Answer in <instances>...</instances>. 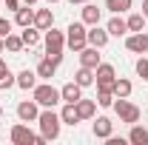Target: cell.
Segmentation results:
<instances>
[{"label":"cell","mask_w":148,"mask_h":145,"mask_svg":"<svg viewBox=\"0 0 148 145\" xmlns=\"http://www.w3.org/2000/svg\"><path fill=\"white\" fill-rule=\"evenodd\" d=\"M63 46H66V37L63 31H54V29H49V34H46V54L51 63L60 66V60H63Z\"/></svg>","instance_id":"cell-1"},{"label":"cell","mask_w":148,"mask_h":145,"mask_svg":"<svg viewBox=\"0 0 148 145\" xmlns=\"http://www.w3.org/2000/svg\"><path fill=\"white\" fill-rule=\"evenodd\" d=\"M37 122H40V131H43V137L46 140H57L60 137V114H54V111H43L40 117H37Z\"/></svg>","instance_id":"cell-2"},{"label":"cell","mask_w":148,"mask_h":145,"mask_svg":"<svg viewBox=\"0 0 148 145\" xmlns=\"http://www.w3.org/2000/svg\"><path fill=\"white\" fill-rule=\"evenodd\" d=\"M66 31H69V34H66V43H69V49L80 54V51L86 49V43H88V31H86V26H83V23H71Z\"/></svg>","instance_id":"cell-3"},{"label":"cell","mask_w":148,"mask_h":145,"mask_svg":"<svg viewBox=\"0 0 148 145\" xmlns=\"http://www.w3.org/2000/svg\"><path fill=\"white\" fill-rule=\"evenodd\" d=\"M12 142H14V145H43L46 137L29 131L26 125H14V128H12Z\"/></svg>","instance_id":"cell-4"},{"label":"cell","mask_w":148,"mask_h":145,"mask_svg":"<svg viewBox=\"0 0 148 145\" xmlns=\"http://www.w3.org/2000/svg\"><path fill=\"white\" fill-rule=\"evenodd\" d=\"M60 100H63V97H60V91H57L54 85H34V103H37V105L54 108Z\"/></svg>","instance_id":"cell-5"},{"label":"cell","mask_w":148,"mask_h":145,"mask_svg":"<svg viewBox=\"0 0 148 145\" xmlns=\"http://www.w3.org/2000/svg\"><path fill=\"white\" fill-rule=\"evenodd\" d=\"M114 111L120 114V122H128V125H134V122L140 120V108H137V105H131L125 97H117V103H114Z\"/></svg>","instance_id":"cell-6"},{"label":"cell","mask_w":148,"mask_h":145,"mask_svg":"<svg viewBox=\"0 0 148 145\" xmlns=\"http://www.w3.org/2000/svg\"><path fill=\"white\" fill-rule=\"evenodd\" d=\"M125 49L134 51V54H145L148 51V34L145 31H134V34L125 40Z\"/></svg>","instance_id":"cell-7"},{"label":"cell","mask_w":148,"mask_h":145,"mask_svg":"<svg viewBox=\"0 0 148 145\" xmlns=\"http://www.w3.org/2000/svg\"><path fill=\"white\" fill-rule=\"evenodd\" d=\"M60 97H63L66 103H77V100L83 97V85H77V83H66V85L60 88Z\"/></svg>","instance_id":"cell-8"},{"label":"cell","mask_w":148,"mask_h":145,"mask_svg":"<svg viewBox=\"0 0 148 145\" xmlns=\"http://www.w3.org/2000/svg\"><path fill=\"white\" fill-rule=\"evenodd\" d=\"M17 117L23 120V122H32V120H37V117H40L37 103H20V105H17Z\"/></svg>","instance_id":"cell-9"},{"label":"cell","mask_w":148,"mask_h":145,"mask_svg":"<svg viewBox=\"0 0 148 145\" xmlns=\"http://www.w3.org/2000/svg\"><path fill=\"white\" fill-rule=\"evenodd\" d=\"M80 63H83L86 68H97V66H100V54H97V46H91V49H83V51H80Z\"/></svg>","instance_id":"cell-10"},{"label":"cell","mask_w":148,"mask_h":145,"mask_svg":"<svg viewBox=\"0 0 148 145\" xmlns=\"http://www.w3.org/2000/svg\"><path fill=\"white\" fill-rule=\"evenodd\" d=\"M51 23H54V17H51V12H49V9H40V12L34 14V26L40 29V31H49V29H51Z\"/></svg>","instance_id":"cell-11"},{"label":"cell","mask_w":148,"mask_h":145,"mask_svg":"<svg viewBox=\"0 0 148 145\" xmlns=\"http://www.w3.org/2000/svg\"><path fill=\"white\" fill-rule=\"evenodd\" d=\"M94 137H100V140H108L111 137V120L108 117H97V122H94Z\"/></svg>","instance_id":"cell-12"},{"label":"cell","mask_w":148,"mask_h":145,"mask_svg":"<svg viewBox=\"0 0 148 145\" xmlns=\"http://www.w3.org/2000/svg\"><path fill=\"white\" fill-rule=\"evenodd\" d=\"M60 120H63L66 125H77V122H80V114H77V105H74V103H66V108L60 111Z\"/></svg>","instance_id":"cell-13"},{"label":"cell","mask_w":148,"mask_h":145,"mask_svg":"<svg viewBox=\"0 0 148 145\" xmlns=\"http://www.w3.org/2000/svg\"><path fill=\"white\" fill-rule=\"evenodd\" d=\"M57 71V63H51L49 57L46 60H40V66H37V77H43V80H51Z\"/></svg>","instance_id":"cell-14"},{"label":"cell","mask_w":148,"mask_h":145,"mask_svg":"<svg viewBox=\"0 0 148 145\" xmlns=\"http://www.w3.org/2000/svg\"><path fill=\"white\" fill-rule=\"evenodd\" d=\"M74 105H77V114H80V120H88V117H94V100H83V97H80Z\"/></svg>","instance_id":"cell-15"},{"label":"cell","mask_w":148,"mask_h":145,"mask_svg":"<svg viewBox=\"0 0 148 145\" xmlns=\"http://www.w3.org/2000/svg\"><path fill=\"white\" fill-rule=\"evenodd\" d=\"M88 43L97 46V49H103V46L108 43V31H103V29H97V26H94L91 31H88Z\"/></svg>","instance_id":"cell-16"},{"label":"cell","mask_w":148,"mask_h":145,"mask_svg":"<svg viewBox=\"0 0 148 145\" xmlns=\"http://www.w3.org/2000/svg\"><path fill=\"white\" fill-rule=\"evenodd\" d=\"M17 85H20V88H26V91L34 88V85H37V74L29 71V68H26V71H20V74H17Z\"/></svg>","instance_id":"cell-17"},{"label":"cell","mask_w":148,"mask_h":145,"mask_svg":"<svg viewBox=\"0 0 148 145\" xmlns=\"http://www.w3.org/2000/svg\"><path fill=\"white\" fill-rule=\"evenodd\" d=\"M128 140L134 145H148V131L143 125H137V122H134V128H131V134H128Z\"/></svg>","instance_id":"cell-18"},{"label":"cell","mask_w":148,"mask_h":145,"mask_svg":"<svg viewBox=\"0 0 148 145\" xmlns=\"http://www.w3.org/2000/svg\"><path fill=\"white\" fill-rule=\"evenodd\" d=\"M74 83H77V85H83V88H86V85H91V83H94V68H86V66H83L80 71L74 74Z\"/></svg>","instance_id":"cell-19"},{"label":"cell","mask_w":148,"mask_h":145,"mask_svg":"<svg viewBox=\"0 0 148 145\" xmlns=\"http://www.w3.org/2000/svg\"><path fill=\"white\" fill-rule=\"evenodd\" d=\"M125 31H128V23H125V20H120V17H111V20H108V34L123 37Z\"/></svg>","instance_id":"cell-20"},{"label":"cell","mask_w":148,"mask_h":145,"mask_svg":"<svg viewBox=\"0 0 148 145\" xmlns=\"http://www.w3.org/2000/svg\"><path fill=\"white\" fill-rule=\"evenodd\" d=\"M83 23H88V26H97V23H100V9L88 3V6L83 9Z\"/></svg>","instance_id":"cell-21"},{"label":"cell","mask_w":148,"mask_h":145,"mask_svg":"<svg viewBox=\"0 0 148 145\" xmlns=\"http://www.w3.org/2000/svg\"><path fill=\"white\" fill-rule=\"evenodd\" d=\"M106 9H111L114 14H123L131 9V0H106Z\"/></svg>","instance_id":"cell-22"},{"label":"cell","mask_w":148,"mask_h":145,"mask_svg":"<svg viewBox=\"0 0 148 145\" xmlns=\"http://www.w3.org/2000/svg\"><path fill=\"white\" fill-rule=\"evenodd\" d=\"M17 26H23V29H26V26H32V23H34V12H32V9H17Z\"/></svg>","instance_id":"cell-23"},{"label":"cell","mask_w":148,"mask_h":145,"mask_svg":"<svg viewBox=\"0 0 148 145\" xmlns=\"http://www.w3.org/2000/svg\"><path fill=\"white\" fill-rule=\"evenodd\" d=\"M20 37H23V46H29V49H34L37 43H40V34H37L34 29H29V26H26V31H23Z\"/></svg>","instance_id":"cell-24"},{"label":"cell","mask_w":148,"mask_h":145,"mask_svg":"<svg viewBox=\"0 0 148 145\" xmlns=\"http://www.w3.org/2000/svg\"><path fill=\"white\" fill-rule=\"evenodd\" d=\"M114 94H117V97H128V94H131V83H128V80H123V77L114 80Z\"/></svg>","instance_id":"cell-25"},{"label":"cell","mask_w":148,"mask_h":145,"mask_svg":"<svg viewBox=\"0 0 148 145\" xmlns=\"http://www.w3.org/2000/svg\"><path fill=\"white\" fill-rule=\"evenodd\" d=\"M6 49H9L12 54H17L20 49H23V37H17V34H9V37H6Z\"/></svg>","instance_id":"cell-26"},{"label":"cell","mask_w":148,"mask_h":145,"mask_svg":"<svg viewBox=\"0 0 148 145\" xmlns=\"http://www.w3.org/2000/svg\"><path fill=\"white\" fill-rule=\"evenodd\" d=\"M145 26V14H131L128 17V31H143Z\"/></svg>","instance_id":"cell-27"},{"label":"cell","mask_w":148,"mask_h":145,"mask_svg":"<svg viewBox=\"0 0 148 145\" xmlns=\"http://www.w3.org/2000/svg\"><path fill=\"white\" fill-rule=\"evenodd\" d=\"M97 103H100L103 108H108V105H114V94H111V91H100V94H97Z\"/></svg>","instance_id":"cell-28"},{"label":"cell","mask_w":148,"mask_h":145,"mask_svg":"<svg viewBox=\"0 0 148 145\" xmlns=\"http://www.w3.org/2000/svg\"><path fill=\"white\" fill-rule=\"evenodd\" d=\"M14 83H17V80L12 77V71H3V74H0V88H12Z\"/></svg>","instance_id":"cell-29"},{"label":"cell","mask_w":148,"mask_h":145,"mask_svg":"<svg viewBox=\"0 0 148 145\" xmlns=\"http://www.w3.org/2000/svg\"><path fill=\"white\" fill-rule=\"evenodd\" d=\"M137 74H140L143 80H148V60H140V63H137Z\"/></svg>","instance_id":"cell-30"},{"label":"cell","mask_w":148,"mask_h":145,"mask_svg":"<svg viewBox=\"0 0 148 145\" xmlns=\"http://www.w3.org/2000/svg\"><path fill=\"white\" fill-rule=\"evenodd\" d=\"M9 34H12V23L0 17V37H9Z\"/></svg>","instance_id":"cell-31"},{"label":"cell","mask_w":148,"mask_h":145,"mask_svg":"<svg viewBox=\"0 0 148 145\" xmlns=\"http://www.w3.org/2000/svg\"><path fill=\"white\" fill-rule=\"evenodd\" d=\"M6 9H12V12H17V9H20V0H6Z\"/></svg>","instance_id":"cell-32"},{"label":"cell","mask_w":148,"mask_h":145,"mask_svg":"<svg viewBox=\"0 0 148 145\" xmlns=\"http://www.w3.org/2000/svg\"><path fill=\"white\" fill-rule=\"evenodd\" d=\"M143 14L148 17V0H143Z\"/></svg>","instance_id":"cell-33"},{"label":"cell","mask_w":148,"mask_h":145,"mask_svg":"<svg viewBox=\"0 0 148 145\" xmlns=\"http://www.w3.org/2000/svg\"><path fill=\"white\" fill-rule=\"evenodd\" d=\"M3 71H9V66H6V63L0 60V74H3Z\"/></svg>","instance_id":"cell-34"},{"label":"cell","mask_w":148,"mask_h":145,"mask_svg":"<svg viewBox=\"0 0 148 145\" xmlns=\"http://www.w3.org/2000/svg\"><path fill=\"white\" fill-rule=\"evenodd\" d=\"M3 49H6V37H0V51H3Z\"/></svg>","instance_id":"cell-35"},{"label":"cell","mask_w":148,"mask_h":145,"mask_svg":"<svg viewBox=\"0 0 148 145\" xmlns=\"http://www.w3.org/2000/svg\"><path fill=\"white\" fill-rule=\"evenodd\" d=\"M23 3H26V6H32V3H37V0H23Z\"/></svg>","instance_id":"cell-36"},{"label":"cell","mask_w":148,"mask_h":145,"mask_svg":"<svg viewBox=\"0 0 148 145\" xmlns=\"http://www.w3.org/2000/svg\"><path fill=\"white\" fill-rule=\"evenodd\" d=\"M69 3H88V0H69Z\"/></svg>","instance_id":"cell-37"},{"label":"cell","mask_w":148,"mask_h":145,"mask_svg":"<svg viewBox=\"0 0 148 145\" xmlns=\"http://www.w3.org/2000/svg\"><path fill=\"white\" fill-rule=\"evenodd\" d=\"M49 3H57V0H49Z\"/></svg>","instance_id":"cell-38"},{"label":"cell","mask_w":148,"mask_h":145,"mask_svg":"<svg viewBox=\"0 0 148 145\" xmlns=\"http://www.w3.org/2000/svg\"><path fill=\"white\" fill-rule=\"evenodd\" d=\"M0 114H3V108H0Z\"/></svg>","instance_id":"cell-39"}]
</instances>
